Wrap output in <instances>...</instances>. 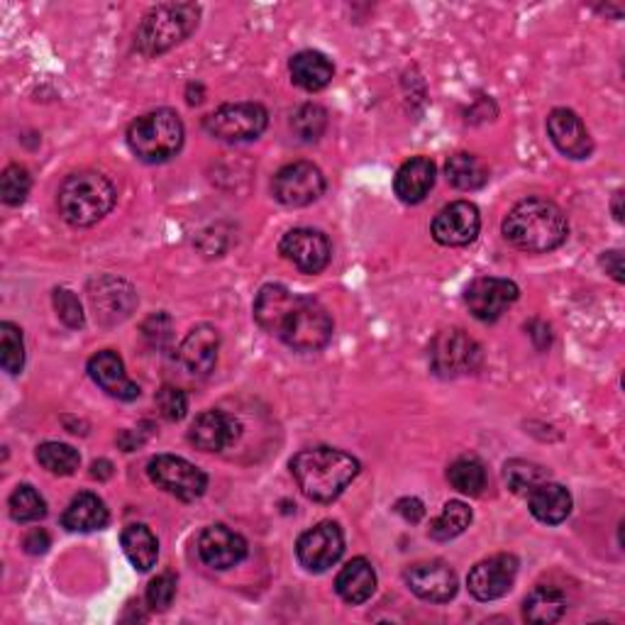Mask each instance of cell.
<instances>
[{"label": "cell", "instance_id": "ac0fdd59", "mask_svg": "<svg viewBox=\"0 0 625 625\" xmlns=\"http://www.w3.org/2000/svg\"><path fill=\"white\" fill-rule=\"evenodd\" d=\"M240 423L225 411H203L195 415L189 431V443L201 453H223L240 437Z\"/></svg>", "mask_w": 625, "mask_h": 625}, {"label": "cell", "instance_id": "8992f818", "mask_svg": "<svg viewBox=\"0 0 625 625\" xmlns=\"http://www.w3.org/2000/svg\"><path fill=\"white\" fill-rule=\"evenodd\" d=\"M332 318L320 300L296 296V304L286 312L276 338L296 352H318L332 340Z\"/></svg>", "mask_w": 625, "mask_h": 625}, {"label": "cell", "instance_id": "6da1fadb", "mask_svg": "<svg viewBox=\"0 0 625 625\" xmlns=\"http://www.w3.org/2000/svg\"><path fill=\"white\" fill-rule=\"evenodd\" d=\"M501 230L508 245L516 250L545 254L564 245L570 235V223L558 203L548 199H526L508 211Z\"/></svg>", "mask_w": 625, "mask_h": 625}, {"label": "cell", "instance_id": "7402d4cb", "mask_svg": "<svg viewBox=\"0 0 625 625\" xmlns=\"http://www.w3.org/2000/svg\"><path fill=\"white\" fill-rule=\"evenodd\" d=\"M220 335L213 326H195L179 347V362L193 377H208L218 364Z\"/></svg>", "mask_w": 625, "mask_h": 625}, {"label": "cell", "instance_id": "ffe728a7", "mask_svg": "<svg viewBox=\"0 0 625 625\" xmlns=\"http://www.w3.org/2000/svg\"><path fill=\"white\" fill-rule=\"evenodd\" d=\"M88 377L96 381V386H100L108 396L118 401H135L140 396V386L127 377L125 364L120 360L118 352L103 350L94 354L88 360Z\"/></svg>", "mask_w": 625, "mask_h": 625}, {"label": "cell", "instance_id": "f35d334b", "mask_svg": "<svg viewBox=\"0 0 625 625\" xmlns=\"http://www.w3.org/2000/svg\"><path fill=\"white\" fill-rule=\"evenodd\" d=\"M32 187L30 171L20 165H10L3 177H0V195H3L6 205H22L28 199Z\"/></svg>", "mask_w": 625, "mask_h": 625}, {"label": "cell", "instance_id": "603a6c76", "mask_svg": "<svg viewBox=\"0 0 625 625\" xmlns=\"http://www.w3.org/2000/svg\"><path fill=\"white\" fill-rule=\"evenodd\" d=\"M437 179V167L433 159L427 157H413L409 159L396 171V179H393V191H396L399 199L409 205L423 203L427 195H431Z\"/></svg>", "mask_w": 625, "mask_h": 625}, {"label": "cell", "instance_id": "2e32d148", "mask_svg": "<svg viewBox=\"0 0 625 625\" xmlns=\"http://www.w3.org/2000/svg\"><path fill=\"white\" fill-rule=\"evenodd\" d=\"M406 582L415 596L431 601V604H447L457 596L459 589L455 570L443 560L413 564L406 572Z\"/></svg>", "mask_w": 625, "mask_h": 625}, {"label": "cell", "instance_id": "44dd1931", "mask_svg": "<svg viewBox=\"0 0 625 625\" xmlns=\"http://www.w3.org/2000/svg\"><path fill=\"white\" fill-rule=\"evenodd\" d=\"M91 304H94L96 316L103 322H120L135 310L137 296L127 282L103 276V279L91 284Z\"/></svg>", "mask_w": 625, "mask_h": 625}, {"label": "cell", "instance_id": "60d3db41", "mask_svg": "<svg viewBox=\"0 0 625 625\" xmlns=\"http://www.w3.org/2000/svg\"><path fill=\"white\" fill-rule=\"evenodd\" d=\"M157 409L171 423L183 421V419H187V411H189L187 393H183L177 386H165L161 391H157Z\"/></svg>", "mask_w": 625, "mask_h": 625}, {"label": "cell", "instance_id": "1f68e13d", "mask_svg": "<svg viewBox=\"0 0 625 625\" xmlns=\"http://www.w3.org/2000/svg\"><path fill=\"white\" fill-rule=\"evenodd\" d=\"M447 481L465 496H481L486 489V469L477 457H459L447 469Z\"/></svg>", "mask_w": 625, "mask_h": 625}, {"label": "cell", "instance_id": "7bdbcfd3", "mask_svg": "<svg viewBox=\"0 0 625 625\" xmlns=\"http://www.w3.org/2000/svg\"><path fill=\"white\" fill-rule=\"evenodd\" d=\"M165 318H167L165 312H157V316L149 318V320L145 322V328H142L145 338H147L149 342H152L155 347H165V345L169 342V338H171V335H169V332H171V326H169V328H165V330L159 328L161 322H165Z\"/></svg>", "mask_w": 625, "mask_h": 625}, {"label": "cell", "instance_id": "ba28073f", "mask_svg": "<svg viewBox=\"0 0 625 625\" xmlns=\"http://www.w3.org/2000/svg\"><path fill=\"white\" fill-rule=\"evenodd\" d=\"M269 125V113L262 103H227L203 120L208 135L223 142H252Z\"/></svg>", "mask_w": 625, "mask_h": 625}, {"label": "cell", "instance_id": "30bf717a", "mask_svg": "<svg viewBox=\"0 0 625 625\" xmlns=\"http://www.w3.org/2000/svg\"><path fill=\"white\" fill-rule=\"evenodd\" d=\"M272 193L282 205L304 208L326 193V177L310 161H294L274 173Z\"/></svg>", "mask_w": 625, "mask_h": 625}, {"label": "cell", "instance_id": "d6986e66", "mask_svg": "<svg viewBox=\"0 0 625 625\" xmlns=\"http://www.w3.org/2000/svg\"><path fill=\"white\" fill-rule=\"evenodd\" d=\"M548 135L552 145L570 159H586L594 152L592 135L582 118L570 108H554L548 115Z\"/></svg>", "mask_w": 625, "mask_h": 625}, {"label": "cell", "instance_id": "f546056e", "mask_svg": "<svg viewBox=\"0 0 625 625\" xmlns=\"http://www.w3.org/2000/svg\"><path fill=\"white\" fill-rule=\"evenodd\" d=\"M445 177L459 191H479L489 181V167L479 157L459 152L447 159Z\"/></svg>", "mask_w": 625, "mask_h": 625}, {"label": "cell", "instance_id": "cb8c5ba5", "mask_svg": "<svg viewBox=\"0 0 625 625\" xmlns=\"http://www.w3.org/2000/svg\"><path fill=\"white\" fill-rule=\"evenodd\" d=\"M335 592L350 606H360L377 592V572L369 560L354 558L347 562L338 579H335Z\"/></svg>", "mask_w": 625, "mask_h": 625}, {"label": "cell", "instance_id": "4fadbf2b", "mask_svg": "<svg viewBox=\"0 0 625 625\" xmlns=\"http://www.w3.org/2000/svg\"><path fill=\"white\" fill-rule=\"evenodd\" d=\"M520 296V288L499 276H481L467 286L465 300L469 312L481 322H496Z\"/></svg>", "mask_w": 625, "mask_h": 625}, {"label": "cell", "instance_id": "9c48e42d", "mask_svg": "<svg viewBox=\"0 0 625 625\" xmlns=\"http://www.w3.org/2000/svg\"><path fill=\"white\" fill-rule=\"evenodd\" d=\"M147 474L159 489H165L167 494L177 496L179 501L187 504L201 499L208 489L205 472L177 455H157L155 459H149Z\"/></svg>", "mask_w": 625, "mask_h": 625}, {"label": "cell", "instance_id": "7dc6e473", "mask_svg": "<svg viewBox=\"0 0 625 625\" xmlns=\"http://www.w3.org/2000/svg\"><path fill=\"white\" fill-rule=\"evenodd\" d=\"M91 474H94L96 479H108L110 474H113V465H110V462H106V459L94 462V472H91Z\"/></svg>", "mask_w": 625, "mask_h": 625}, {"label": "cell", "instance_id": "52a82bcc", "mask_svg": "<svg viewBox=\"0 0 625 625\" xmlns=\"http://www.w3.org/2000/svg\"><path fill=\"white\" fill-rule=\"evenodd\" d=\"M427 357H431L433 372L445 379L474 374L484 362L481 345L469 338L465 330L457 328L437 332L435 340L431 342V350H427Z\"/></svg>", "mask_w": 625, "mask_h": 625}, {"label": "cell", "instance_id": "bcb514c9", "mask_svg": "<svg viewBox=\"0 0 625 625\" xmlns=\"http://www.w3.org/2000/svg\"><path fill=\"white\" fill-rule=\"evenodd\" d=\"M621 259H623V254L618 250H613V252H606L604 254V259H601V264L606 266V272L616 279L618 284L623 282V266H621Z\"/></svg>", "mask_w": 625, "mask_h": 625}, {"label": "cell", "instance_id": "5bb4252c", "mask_svg": "<svg viewBox=\"0 0 625 625\" xmlns=\"http://www.w3.org/2000/svg\"><path fill=\"white\" fill-rule=\"evenodd\" d=\"M518 576V558L516 554H494L489 560H481L472 566L467 576L469 594L477 601H496L506 596L513 589Z\"/></svg>", "mask_w": 625, "mask_h": 625}, {"label": "cell", "instance_id": "8d00e7d4", "mask_svg": "<svg viewBox=\"0 0 625 625\" xmlns=\"http://www.w3.org/2000/svg\"><path fill=\"white\" fill-rule=\"evenodd\" d=\"M0 345H3V354H0V364L8 374H20L25 367V340H22V330L13 322H0Z\"/></svg>", "mask_w": 625, "mask_h": 625}, {"label": "cell", "instance_id": "277c9868", "mask_svg": "<svg viewBox=\"0 0 625 625\" xmlns=\"http://www.w3.org/2000/svg\"><path fill=\"white\" fill-rule=\"evenodd\" d=\"M183 137H187V130H183L179 113L169 108L145 113L127 127V145L145 165H165L171 157H177L183 147Z\"/></svg>", "mask_w": 625, "mask_h": 625}, {"label": "cell", "instance_id": "d4e9b609", "mask_svg": "<svg viewBox=\"0 0 625 625\" xmlns=\"http://www.w3.org/2000/svg\"><path fill=\"white\" fill-rule=\"evenodd\" d=\"M528 508L540 523L560 526L572 513V494L562 484L542 481L528 494Z\"/></svg>", "mask_w": 625, "mask_h": 625}, {"label": "cell", "instance_id": "7a4b0ae2", "mask_svg": "<svg viewBox=\"0 0 625 625\" xmlns=\"http://www.w3.org/2000/svg\"><path fill=\"white\" fill-rule=\"evenodd\" d=\"M360 469V462L335 447H308L292 459V474L298 489L316 504L338 501Z\"/></svg>", "mask_w": 625, "mask_h": 625}, {"label": "cell", "instance_id": "e0dca14e", "mask_svg": "<svg viewBox=\"0 0 625 625\" xmlns=\"http://www.w3.org/2000/svg\"><path fill=\"white\" fill-rule=\"evenodd\" d=\"M199 554L211 570H233L247 558V540L227 526H208L199 538Z\"/></svg>", "mask_w": 625, "mask_h": 625}, {"label": "cell", "instance_id": "b9f144b4", "mask_svg": "<svg viewBox=\"0 0 625 625\" xmlns=\"http://www.w3.org/2000/svg\"><path fill=\"white\" fill-rule=\"evenodd\" d=\"M173 596H177V576L173 574H159L147 586V604L152 611H167Z\"/></svg>", "mask_w": 625, "mask_h": 625}, {"label": "cell", "instance_id": "4dcf8cb0", "mask_svg": "<svg viewBox=\"0 0 625 625\" xmlns=\"http://www.w3.org/2000/svg\"><path fill=\"white\" fill-rule=\"evenodd\" d=\"M566 611V596L554 586H538L528 594L523 618L528 623H558Z\"/></svg>", "mask_w": 625, "mask_h": 625}, {"label": "cell", "instance_id": "8fae6325", "mask_svg": "<svg viewBox=\"0 0 625 625\" xmlns=\"http://www.w3.org/2000/svg\"><path fill=\"white\" fill-rule=\"evenodd\" d=\"M345 552L342 528L332 520H322L316 528L306 530L296 542V558L308 572H328L340 562Z\"/></svg>", "mask_w": 625, "mask_h": 625}, {"label": "cell", "instance_id": "ab89813d", "mask_svg": "<svg viewBox=\"0 0 625 625\" xmlns=\"http://www.w3.org/2000/svg\"><path fill=\"white\" fill-rule=\"evenodd\" d=\"M52 300H54L56 316H60V320L66 328H72V330L84 328V322H86L84 308H81V300L76 298V294L68 292V288H56Z\"/></svg>", "mask_w": 625, "mask_h": 625}, {"label": "cell", "instance_id": "c3c4849f", "mask_svg": "<svg viewBox=\"0 0 625 625\" xmlns=\"http://www.w3.org/2000/svg\"><path fill=\"white\" fill-rule=\"evenodd\" d=\"M621 201H623V191H618L616 195H613V215H616V220L621 223L623 220V211H621Z\"/></svg>", "mask_w": 625, "mask_h": 625}, {"label": "cell", "instance_id": "f6af8a7d", "mask_svg": "<svg viewBox=\"0 0 625 625\" xmlns=\"http://www.w3.org/2000/svg\"><path fill=\"white\" fill-rule=\"evenodd\" d=\"M396 513L409 520V523H419V520L425 516V508L419 499H401L396 504Z\"/></svg>", "mask_w": 625, "mask_h": 625}, {"label": "cell", "instance_id": "3957f363", "mask_svg": "<svg viewBox=\"0 0 625 625\" xmlns=\"http://www.w3.org/2000/svg\"><path fill=\"white\" fill-rule=\"evenodd\" d=\"M115 199L118 193L108 177L98 171H78L64 179L56 205L68 225L91 227L113 211Z\"/></svg>", "mask_w": 625, "mask_h": 625}, {"label": "cell", "instance_id": "5b68a950", "mask_svg": "<svg viewBox=\"0 0 625 625\" xmlns=\"http://www.w3.org/2000/svg\"><path fill=\"white\" fill-rule=\"evenodd\" d=\"M201 8L195 3H161L142 18L135 47L145 56H159L177 47L199 28Z\"/></svg>", "mask_w": 625, "mask_h": 625}, {"label": "cell", "instance_id": "9a60e30c", "mask_svg": "<svg viewBox=\"0 0 625 625\" xmlns=\"http://www.w3.org/2000/svg\"><path fill=\"white\" fill-rule=\"evenodd\" d=\"M481 230V215L479 208L469 201H455L445 205L433 218L431 233L437 245L445 247H465L469 242L477 240Z\"/></svg>", "mask_w": 625, "mask_h": 625}, {"label": "cell", "instance_id": "f1b7e54d", "mask_svg": "<svg viewBox=\"0 0 625 625\" xmlns=\"http://www.w3.org/2000/svg\"><path fill=\"white\" fill-rule=\"evenodd\" d=\"M123 550L127 560L133 562L137 572H149L157 564L159 558V542L152 530L142 523H130L120 536Z\"/></svg>", "mask_w": 625, "mask_h": 625}, {"label": "cell", "instance_id": "4316f807", "mask_svg": "<svg viewBox=\"0 0 625 625\" xmlns=\"http://www.w3.org/2000/svg\"><path fill=\"white\" fill-rule=\"evenodd\" d=\"M110 520V513L103 499H98V494L81 491L76 494L72 504L66 506V511L62 516V526L72 532H94L106 528Z\"/></svg>", "mask_w": 625, "mask_h": 625}, {"label": "cell", "instance_id": "74e56055", "mask_svg": "<svg viewBox=\"0 0 625 625\" xmlns=\"http://www.w3.org/2000/svg\"><path fill=\"white\" fill-rule=\"evenodd\" d=\"M292 127L300 142H318L328 127V113L316 103H308V106H300L294 113Z\"/></svg>", "mask_w": 625, "mask_h": 625}, {"label": "cell", "instance_id": "ee69618b", "mask_svg": "<svg viewBox=\"0 0 625 625\" xmlns=\"http://www.w3.org/2000/svg\"><path fill=\"white\" fill-rule=\"evenodd\" d=\"M22 545H25V552L28 554H44L50 550V536L44 530H32L30 536L25 538V542H22Z\"/></svg>", "mask_w": 625, "mask_h": 625}, {"label": "cell", "instance_id": "83f0119b", "mask_svg": "<svg viewBox=\"0 0 625 625\" xmlns=\"http://www.w3.org/2000/svg\"><path fill=\"white\" fill-rule=\"evenodd\" d=\"M296 304V294L288 292L282 284H266L259 288L257 298H254V320L259 328L269 335H276L286 312Z\"/></svg>", "mask_w": 625, "mask_h": 625}, {"label": "cell", "instance_id": "e575fe53", "mask_svg": "<svg viewBox=\"0 0 625 625\" xmlns=\"http://www.w3.org/2000/svg\"><path fill=\"white\" fill-rule=\"evenodd\" d=\"M8 508L10 516H13L18 523H34V520H42L47 516V504H44L40 491L30 484H20L18 489L10 494Z\"/></svg>", "mask_w": 625, "mask_h": 625}, {"label": "cell", "instance_id": "7c38bea8", "mask_svg": "<svg viewBox=\"0 0 625 625\" xmlns=\"http://www.w3.org/2000/svg\"><path fill=\"white\" fill-rule=\"evenodd\" d=\"M279 252L286 262H292L300 274L316 276L330 264L332 247L328 235H322L320 230L310 227H296L279 242Z\"/></svg>", "mask_w": 625, "mask_h": 625}, {"label": "cell", "instance_id": "d590c367", "mask_svg": "<svg viewBox=\"0 0 625 625\" xmlns=\"http://www.w3.org/2000/svg\"><path fill=\"white\" fill-rule=\"evenodd\" d=\"M542 481H548V469H542L536 462L511 459L506 465V484L513 494H530Z\"/></svg>", "mask_w": 625, "mask_h": 625}, {"label": "cell", "instance_id": "d6a6232c", "mask_svg": "<svg viewBox=\"0 0 625 625\" xmlns=\"http://www.w3.org/2000/svg\"><path fill=\"white\" fill-rule=\"evenodd\" d=\"M472 526V508L465 501H449L431 523V538L447 542L462 536Z\"/></svg>", "mask_w": 625, "mask_h": 625}, {"label": "cell", "instance_id": "836d02e7", "mask_svg": "<svg viewBox=\"0 0 625 625\" xmlns=\"http://www.w3.org/2000/svg\"><path fill=\"white\" fill-rule=\"evenodd\" d=\"M38 462L50 474H56V477H72L81 465V455L72 445L42 443L38 447Z\"/></svg>", "mask_w": 625, "mask_h": 625}, {"label": "cell", "instance_id": "484cf974", "mask_svg": "<svg viewBox=\"0 0 625 625\" xmlns=\"http://www.w3.org/2000/svg\"><path fill=\"white\" fill-rule=\"evenodd\" d=\"M288 72H292V81L298 88L308 91V94H316V91L330 86V81L335 76V66L322 52L306 50L292 56Z\"/></svg>", "mask_w": 625, "mask_h": 625}]
</instances>
